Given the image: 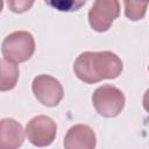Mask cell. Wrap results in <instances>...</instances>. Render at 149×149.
Instances as JSON below:
<instances>
[{
  "mask_svg": "<svg viewBox=\"0 0 149 149\" xmlns=\"http://www.w3.org/2000/svg\"><path fill=\"white\" fill-rule=\"evenodd\" d=\"M122 62L112 51H85L73 63V71L78 79L86 84L114 79L122 72Z\"/></svg>",
  "mask_w": 149,
  "mask_h": 149,
  "instance_id": "obj_1",
  "label": "cell"
},
{
  "mask_svg": "<svg viewBox=\"0 0 149 149\" xmlns=\"http://www.w3.org/2000/svg\"><path fill=\"white\" fill-rule=\"evenodd\" d=\"M35 51L34 36L26 30H17L7 35L1 44V52L5 59L13 63L28 61Z\"/></svg>",
  "mask_w": 149,
  "mask_h": 149,
  "instance_id": "obj_2",
  "label": "cell"
},
{
  "mask_svg": "<svg viewBox=\"0 0 149 149\" xmlns=\"http://www.w3.org/2000/svg\"><path fill=\"white\" fill-rule=\"evenodd\" d=\"M92 102L99 115L114 118L120 114L125 106V95L120 88L106 84L95 88L92 94Z\"/></svg>",
  "mask_w": 149,
  "mask_h": 149,
  "instance_id": "obj_3",
  "label": "cell"
},
{
  "mask_svg": "<svg viewBox=\"0 0 149 149\" xmlns=\"http://www.w3.org/2000/svg\"><path fill=\"white\" fill-rule=\"evenodd\" d=\"M24 132L28 141L33 146L43 148L50 146L56 139L57 125L47 115H37L28 121Z\"/></svg>",
  "mask_w": 149,
  "mask_h": 149,
  "instance_id": "obj_4",
  "label": "cell"
},
{
  "mask_svg": "<svg viewBox=\"0 0 149 149\" xmlns=\"http://www.w3.org/2000/svg\"><path fill=\"white\" fill-rule=\"evenodd\" d=\"M120 2L116 0L94 1L88 10V23L95 31L102 33L111 28L113 21L119 16Z\"/></svg>",
  "mask_w": 149,
  "mask_h": 149,
  "instance_id": "obj_5",
  "label": "cell"
},
{
  "mask_svg": "<svg viewBox=\"0 0 149 149\" xmlns=\"http://www.w3.org/2000/svg\"><path fill=\"white\" fill-rule=\"evenodd\" d=\"M31 90L35 98L44 106H57L64 94L62 84L49 74H40L34 78Z\"/></svg>",
  "mask_w": 149,
  "mask_h": 149,
  "instance_id": "obj_6",
  "label": "cell"
},
{
  "mask_svg": "<svg viewBox=\"0 0 149 149\" xmlns=\"http://www.w3.org/2000/svg\"><path fill=\"white\" fill-rule=\"evenodd\" d=\"M95 144L97 140L93 129L83 123L70 127L64 137L65 149H94Z\"/></svg>",
  "mask_w": 149,
  "mask_h": 149,
  "instance_id": "obj_7",
  "label": "cell"
},
{
  "mask_svg": "<svg viewBox=\"0 0 149 149\" xmlns=\"http://www.w3.org/2000/svg\"><path fill=\"white\" fill-rule=\"evenodd\" d=\"M24 134L20 122L10 118L2 119L0 121V149H19L24 141Z\"/></svg>",
  "mask_w": 149,
  "mask_h": 149,
  "instance_id": "obj_8",
  "label": "cell"
},
{
  "mask_svg": "<svg viewBox=\"0 0 149 149\" xmlns=\"http://www.w3.org/2000/svg\"><path fill=\"white\" fill-rule=\"evenodd\" d=\"M1 74H0V90L9 91L15 87L19 79V68L16 63L9 62L3 57L0 61Z\"/></svg>",
  "mask_w": 149,
  "mask_h": 149,
  "instance_id": "obj_9",
  "label": "cell"
},
{
  "mask_svg": "<svg viewBox=\"0 0 149 149\" xmlns=\"http://www.w3.org/2000/svg\"><path fill=\"white\" fill-rule=\"evenodd\" d=\"M125 15L132 21H139L143 19L148 2H139V1H125Z\"/></svg>",
  "mask_w": 149,
  "mask_h": 149,
  "instance_id": "obj_10",
  "label": "cell"
},
{
  "mask_svg": "<svg viewBox=\"0 0 149 149\" xmlns=\"http://www.w3.org/2000/svg\"><path fill=\"white\" fill-rule=\"evenodd\" d=\"M7 5L10 8V10L15 13H23L34 5V1H8Z\"/></svg>",
  "mask_w": 149,
  "mask_h": 149,
  "instance_id": "obj_11",
  "label": "cell"
},
{
  "mask_svg": "<svg viewBox=\"0 0 149 149\" xmlns=\"http://www.w3.org/2000/svg\"><path fill=\"white\" fill-rule=\"evenodd\" d=\"M142 104H143V107H144V109L149 113V88L144 92V94H143V100H142Z\"/></svg>",
  "mask_w": 149,
  "mask_h": 149,
  "instance_id": "obj_12",
  "label": "cell"
},
{
  "mask_svg": "<svg viewBox=\"0 0 149 149\" xmlns=\"http://www.w3.org/2000/svg\"><path fill=\"white\" fill-rule=\"evenodd\" d=\"M148 70H149V66H148Z\"/></svg>",
  "mask_w": 149,
  "mask_h": 149,
  "instance_id": "obj_13",
  "label": "cell"
}]
</instances>
